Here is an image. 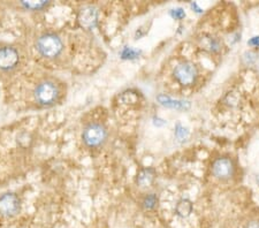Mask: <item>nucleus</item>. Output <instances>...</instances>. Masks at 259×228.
Segmentation results:
<instances>
[{"label":"nucleus","mask_w":259,"mask_h":228,"mask_svg":"<svg viewBox=\"0 0 259 228\" xmlns=\"http://www.w3.org/2000/svg\"><path fill=\"white\" fill-rule=\"evenodd\" d=\"M21 55L19 49L11 44H0V75H11L19 68Z\"/></svg>","instance_id":"nucleus-3"},{"label":"nucleus","mask_w":259,"mask_h":228,"mask_svg":"<svg viewBox=\"0 0 259 228\" xmlns=\"http://www.w3.org/2000/svg\"><path fill=\"white\" fill-rule=\"evenodd\" d=\"M158 204V197L154 194H149L143 198V202H142V206L144 207V210L150 211L153 210L154 207Z\"/></svg>","instance_id":"nucleus-13"},{"label":"nucleus","mask_w":259,"mask_h":228,"mask_svg":"<svg viewBox=\"0 0 259 228\" xmlns=\"http://www.w3.org/2000/svg\"><path fill=\"white\" fill-rule=\"evenodd\" d=\"M170 15L175 20H182L186 16V13L182 8H175V10L170 11Z\"/></svg>","instance_id":"nucleus-16"},{"label":"nucleus","mask_w":259,"mask_h":228,"mask_svg":"<svg viewBox=\"0 0 259 228\" xmlns=\"http://www.w3.org/2000/svg\"><path fill=\"white\" fill-rule=\"evenodd\" d=\"M21 210V200L14 193H5L0 196V214L3 217L12 218Z\"/></svg>","instance_id":"nucleus-7"},{"label":"nucleus","mask_w":259,"mask_h":228,"mask_svg":"<svg viewBox=\"0 0 259 228\" xmlns=\"http://www.w3.org/2000/svg\"><path fill=\"white\" fill-rule=\"evenodd\" d=\"M175 136L179 141H186L189 136V131H188L187 128H185L182 126L181 123H178L175 126Z\"/></svg>","instance_id":"nucleus-15"},{"label":"nucleus","mask_w":259,"mask_h":228,"mask_svg":"<svg viewBox=\"0 0 259 228\" xmlns=\"http://www.w3.org/2000/svg\"><path fill=\"white\" fill-rule=\"evenodd\" d=\"M203 41H204L203 44H204V47H205V49L210 50L211 52L219 51V49H220L219 40L214 38V37H208V38H204Z\"/></svg>","instance_id":"nucleus-14"},{"label":"nucleus","mask_w":259,"mask_h":228,"mask_svg":"<svg viewBox=\"0 0 259 228\" xmlns=\"http://www.w3.org/2000/svg\"><path fill=\"white\" fill-rule=\"evenodd\" d=\"M26 10L28 11H41L44 8H47L50 3L49 2H22L21 3Z\"/></svg>","instance_id":"nucleus-12"},{"label":"nucleus","mask_w":259,"mask_h":228,"mask_svg":"<svg viewBox=\"0 0 259 228\" xmlns=\"http://www.w3.org/2000/svg\"><path fill=\"white\" fill-rule=\"evenodd\" d=\"M78 22L85 29H94L98 23V10L95 6H84L78 13Z\"/></svg>","instance_id":"nucleus-8"},{"label":"nucleus","mask_w":259,"mask_h":228,"mask_svg":"<svg viewBox=\"0 0 259 228\" xmlns=\"http://www.w3.org/2000/svg\"><path fill=\"white\" fill-rule=\"evenodd\" d=\"M248 44L252 45V47H258L259 48V36L252 37V38L248 41Z\"/></svg>","instance_id":"nucleus-18"},{"label":"nucleus","mask_w":259,"mask_h":228,"mask_svg":"<svg viewBox=\"0 0 259 228\" xmlns=\"http://www.w3.org/2000/svg\"><path fill=\"white\" fill-rule=\"evenodd\" d=\"M61 91L59 84L51 78H44V80L37 83L33 89V98L37 105L40 107H51L59 102Z\"/></svg>","instance_id":"nucleus-1"},{"label":"nucleus","mask_w":259,"mask_h":228,"mask_svg":"<svg viewBox=\"0 0 259 228\" xmlns=\"http://www.w3.org/2000/svg\"><path fill=\"white\" fill-rule=\"evenodd\" d=\"M173 76L179 84L183 86H190L195 84L198 76L197 67L189 61H183L177 65L173 70Z\"/></svg>","instance_id":"nucleus-5"},{"label":"nucleus","mask_w":259,"mask_h":228,"mask_svg":"<svg viewBox=\"0 0 259 228\" xmlns=\"http://www.w3.org/2000/svg\"><path fill=\"white\" fill-rule=\"evenodd\" d=\"M107 140V129L102 123L93 122L84 127L82 131V141L87 148H100Z\"/></svg>","instance_id":"nucleus-4"},{"label":"nucleus","mask_w":259,"mask_h":228,"mask_svg":"<svg viewBox=\"0 0 259 228\" xmlns=\"http://www.w3.org/2000/svg\"><path fill=\"white\" fill-rule=\"evenodd\" d=\"M140 53L135 51L133 49H124V51L122 52V58H126V59H132V58H137Z\"/></svg>","instance_id":"nucleus-17"},{"label":"nucleus","mask_w":259,"mask_h":228,"mask_svg":"<svg viewBox=\"0 0 259 228\" xmlns=\"http://www.w3.org/2000/svg\"><path fill=\"white\" fill-rule=\"evenodd\" d=\"M154 179H156V171L151 167H146L141 169L139 174H137L136 182L142 188H145V187H149L151 185Z\"/></svg>","instance_id":"nucleus-9"},{"label":"nucleus","mask_w":259,"mask_h":228,"mask_svg":"<svg viewBox=\"0 0 259 228\" xmlns=\"http://www.w3.org/2000/svg\"><path fill=\"white\" fill-rule=\"evenodd\" d=\"M158 102H159L161 105L166 107H172V109H188L189 107V103L188 102H182V101H174V99L169 98L168 96H165V95H159L157 97Z\"/></svg>","instance_id":"nucleus-11"},{"label":"nucleus","mask_w":259,"mask_h":228,"mask_svg":"<svg viewBox=\"0 0 259 228\" xmlns=\"http://www.w3.org/2000/svg\"><path fill=\"white\" fill-rule=\"evenodd\" d=\"M211 171L215 179L226 181L233 177L235 173V165L228 157H219L213 161Z\"/></svg>","instance_id":"nucleus-6"},{"label":"nucleus","mask_w":259,"mask_h":228,"mask_svg":"<svg viewBox=\"0 0 259 228\" xmlns=\"http://www.w3.org/2000/svg\"><path fill=\"white\" fill-rule=\"evenodd\" d=\"M245 228H259V221L257 220H252L248 222V225L245 226Z\"/></svg>","instance_id":"nucleus-19"},{"label":"nucleus","mask_w":259,"mask_h":228,"mask_svg":"<svg viewBox=\"0 0 259 228\" xmlns=\"http://www.w3.org/2000/svg\"><path fill=\"white\" fill-rule=\"evenodd\" d=\"M194 205L191 201L188 200V198H182L177 203V206H175V213H177L179 217L181 218H188L189 215L193 213Z\"/></svg>","instance_id":"nucleus-10"},{"label":"nucleus","mask_w":259,"mask_h":228,"mask_svg":"<svg viewBox=\"0 0 259 228\" xmlns=\"http://www.w3.org/2000/svg\"><path fill=\"white\" fill-rule=\"evenodd\" d=\"M36 50L40 57L49 60H54L61 56L64 51V43L59 36L48 31L41 34L36 40Z\"/></svg>","instance_id":"nucleus-2"}]
</instances>
